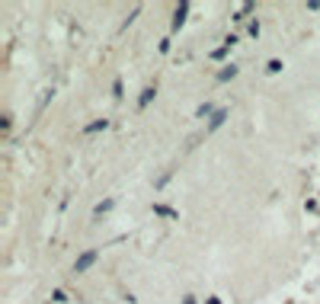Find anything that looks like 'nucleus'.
<instances>
[{"label": "nucleus", "instance_id": "f257e3e1", "mask_svg": "<svg viewBox=\"0 0 320 304\" xmlns=\"http://www.w3.org/2000/svg\"><path fill=\"white\" fill-rule=\"evenodd\" d=\"M96 259H99V250H87V253H80L77 262H74V272H87Z\"/></svg>", "mask_w": 320, "mask_h": 304}, {"label": "nucleus", "instance_id": "f03ea898", "mask_svg": "<svg viewBox=\"0 0 320 304\" xmlns=\"http://www.w3.org/2000/svg\"><path fill=\"white\" fill-rule=\"evenodd\" d=\"M224 119H227V109H218V112L208 119V131H215V128H221L224 125Z\"/></svg>", "mask_w": 320, "mask_h": 304}, {"label": "nucleus", "instance_id": "7ed1b4c3", "mask_svg": "<svg viewBox=\"0 0 320 304\" xmlns=\"http://www.w3.org/2000/svg\"><path fill=\"white\" fill-rule=\"evenodd\" d=\"M234 42H237V39L231 35V39H227V42H224L221 48H215V52H212V58H215V61H221V58H224V55H227V52H231V48H234Z\"/></svg>", "mask_w": 320, "mask_h": 304}, {"label": "nucleus", "instance_id": "20e7f679", "mask_svg": "<svg viewBox=\"0 0 320 304\" xmlns=\"http://www.w3.org/2000/svg\"><path fill=\"white\" fill-rule=\"evenodd\" d=\"M186 13H189V4H179L176 7V16H173V29H179V26L186 23Z\"/></svg>", "mask_w": 320, "mask_h": 304}, {"label": "nucleus", "instance_id": "39448f33", "mask_svg": "<svg viewBox=\"0 0 320 304\" xmlns=\"http://www.w3.org/2000/svg\"><path fill=\"white\" fill-rule=\"evenodd\" d=\"M154 93H157V90H154V87H147V90H144V93H141V99H138V109H147V106H151V99H154Z\"/></svg>", "mask_w": 320, "mask_h": 304}, {"label": "nucleus", "instance_id": "423d86ee", "mask_svg": "<svg viewBox=\"0 0 320 304\" xmlns=\"http://www.w3.org/2000/svg\"><path fill=\"white\" fill-rule=\"evenodd\" d=\"M106 125H109V122H106V119H99V122H90V125H87L84 131H87V135H93V131H103Z\"/></svg>", "mask_w": 320, "mask_h": 304}, {"label": "nucleus", "instance_id": "0eeeda50", "mask_svg": "<svg viewBox=\"0 0 320 304\" xmlns=\"http://www.w3.org/2000/svg\"><path fill=\"white\" fill-rule=\"evenodd\" d=\"M218 112V109H212V103H205V106H198V119H212Z\"/></svg>", "mask_w": 320, "mask_h": 304}, {"label": "nucleus", "instance_id": "6e6552de", "mask_svg": "<svg viewBox=\"0 0 320 304\" xmlns=\"http://www.w3.org/2000/svg\"><path fill=\"white\" fill-rule=\"evenodd\" d=\"M154 211H157V215H164V218H176V211L167 208V205H154Z\"/></svg>", "mask_w": 320, "mask_h": 304}, {"label": "nucleus", "instance_id": "1a4fd4ad", "mask_svg": "<svg viewBox=\"0 0 320 304\" xmlns=\"http://www.w3.org/2000/svg\"><path fill=\"white\" fill-rule=\"evenodd\" d=\"M109 208H112V199H106V202H99V205H96L93 211H96V215H103V211H109Z\"/></svg>", "mask_w": 320, "mask_h": 304}, {"label": "nucleus", "instance_id": "9d476101", "mask_svg": "<svg viewBox=\"0 0 320 304\" xmlns=\"http://www.w3.org/2000/svg\"><path fill=\"white\" fill-rule=\"evenodd\" d=\"M231 77H237V67H234V64L227 67V70H221V80H231Z\"/></svg>", "mask_w": 320, "mask_h": 304}, {"label": "nucleus", "instance_id": "9b49d317", "mask_svg": "<svg viewBox=\"0 0 320 304\" xmlns=\"http://www.w3.org/2000/svg\"><path fill=\"white\" fill-rule=\"evenodd\" d=\"M269 70H272V74H278V70H282V61L272 58V61H269Z\"/></svg>", "mask_w": 320, "mask_h": 304}, {"label": "nucleus", "instance_id": "f8f14e48", "mask_svg": "<svg viewBox=\"0 0 320 304\" xmlns=\"http://www.w3.org/2000/svg\"><path fill=\"white\" fill-rule=\"evenodd\" d=\"M208 304H221V301H218V298H212V301H208Z\"/></svg>", "mask_w": 320, "mask_h": 304}]
</instances>
